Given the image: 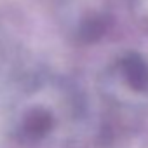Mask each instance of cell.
Wrapping results in <instances>:
<instances>
[{
  "label": "cell",
  "mask_w": 148,
  "mask_h": 148,
  "mask_svg": "<svg viewBox=\"0 0 148 148\" xmlns=\"http://www.w3.org/2000/svg\"><path fill=\"white\" fill-rule=\"evenodd\" d=\"M58 119L45 106H35L26 110L16 124V136L23 143H38L52 134Z\"/></svg>",
  "instance_id": "obj_1"
},
{
  "label": "cell",
  "mask_w": 148,
  "mask_h": 148,
  "mask_svg": "<svg viewBox=\"0 0 148 148\" xmlns=\"http://www.w3.org/2000/svg\"><path fill=\"white\" fill-rule=\"evenodd\" d=\"M120 73L134 92H148V63L139 54H127L120 61Z\"/></svg>",
  "instance_id": "obj_2"
},
{
  "label": "cell",
  "mask_w": 148,
  "mask_h": 148,
  "mask_svg": "<svg viewBox=\"0 0 148 148\" xmlns=\"http://www.w3.org/2000/svg\"><path fill=\"white\" fill-rule=\"evenodd\" d=\"M106 32V21L103 16H91L86 18L79 28V38L86 44H92L99 40Z\"/></svg>",
  "instance_id": "obj_3"
}]
</instances>
